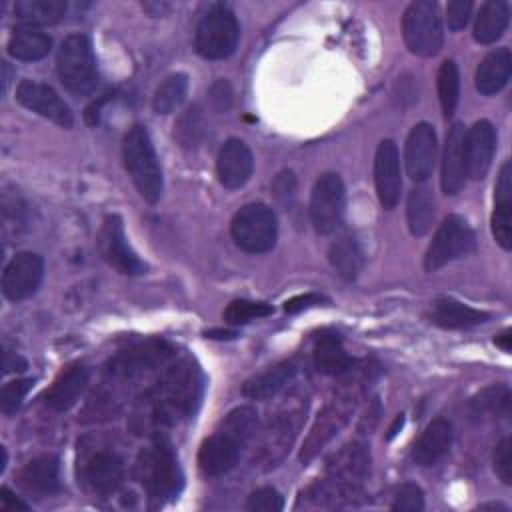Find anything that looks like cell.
I'll list each match as a JSON object with an SVG mask.
<instances>
[{"mask_svg":"<svg viewBox=\"0 0 512 512\" xmlns=\"http://www.w3.org/2000/svg\"><path fill=\"white\" fill-rule=\"evenodd\" d=\"M18 486L36 498L52 496L60 488L58 480V458L52 454L30 460L18 472Z\"/></svg>","mask_w":512,"mask_h":512,"instance_id":"obj_26","label":"cell"},{"mask_svg":"<svg viewBox=\"0 0 512 512\" xmlns=\"http://www.w3.org/2000/svg\"><path fill=\"white\" fill-rule=\"evenodd\" d=\"M134 478L156 506L180 492L182 470L166 436L156 434L152 442L138 452L134 462Z\"/></svg>","mask_w":512,"mask_h":512,"instance_id":"obj_4","label":"cell"},{"mask_svg":"<svg viewBox=\"0 0 512 512\" xmlns=\"http://www.w3.org/2000/svg\"><path fill=\"white\" fill-rule=\"evenodd\" d=\"M216 170H218V180L224 188L236 190L242 188L254 170V158L250 148L238 140V138H228L216 158Z\"/></svg>","mask_w":512,"mask_h":512,"instance_id":"obj_22","label":"cell"},{"mask_svg":"<svg viewBox=\"0 0 512 512\" xmlns=\"http://www.w3.org/2000/svg\"><path fill=\"white\" fill-rule=\"evenodd\" d=\"M188 92V76L182 72L166 76L152 98V108L156 114H170L174 112L186 98Z\"/></svg>","mask_w":512,"mask_h":512,"instance_id":"obj_39","label":"cell"},{"mask_svg":"<svg viewBox=\"0 0 512 512\" xmlns=\"http://www.w3.org/2000/svg\"><path fill=\"white\" fill-rule=\"evenodd\" d=\"M230 234L240 250L250 254H264L274 248L278 238L276 214L268 204H246L234 214Z\"/></svg>","mask_w":512,"mask_h":512,"instance_id":"obj_10","label":"cell"},{"mask_svg":"<svg viewBox=\"0 0 512 512\" xmlns=\"http://www.w3.org/2000/svg\"><path fill=\"white\" fill-rule=\"evenodd\" d=\"M452 444V424L444 418L432 420L412 448V460L418 466L436 464Z\"/></svg>","mask_w":512,"mask_h":512,"instance_id":"obj_29","label":"cell"},{"mask_svg":"<svg viewBox=\"0 0 512 512\" xmlns=\"http://www.w3.org/2000/svg\"><path fill=\"white\" fill-rule=\"evenodd\" d=\"M472 14V2L470 0H452L446 6V18H448V28L450 30H462Z\"/></svg>","mask_w":512,"mask_h":512,"instance_id":"obj_47","label":"cell"},{"mask_svg":"<svg viewBox=\"0 0 512 512\" xmlns=\"http://www.w3.org/2000/svg\"><path fill=\"white\" fill-rule=\"evenodd\" d=\"M274 312V308L266 302H252V300H234L226 306L224 310V320L232 326H240L246 324L250 320L256 318H264L270 316Z\"/></svg>","mask_w":512,"mask_h":512,"instance_id":"obj_42","label":"cell"},{"mask_svg":"<svg viewBox=\"0 0 512 512\" xmlns=\"http://www.w3.org/2000/svg\"><path fill=\"white\" fill-rule=\"evenodd\" d=\"M402 34L412 54L434 56L444 42L438 4L432 0L412 2L402 16Z\"/></svg>","mask_w":512,"mask_h":512,"instance_id":"obj_12","label":"cell"},{"mask_svg":"<svg viewBox=\"0 0 512 512\" xmlns=\"http://www.w3.org/2000/svg\"><path fill=\"white\" fill-rule=\"evenodd\" d=\"M32 384H34L32 378H16L12 382H6L0 390V410H2V414H6V416L14 414L22 406V400L26 398Z\"/></svg>","mask_w":512,"mask_h":512,"instance_id":"obj_43","label":"cell"},{"mask_svg":"<svg viewBox=\"0 0 512 512\" xmlns=\"http://www.w3.org/2000/svg\"><path fill=\"white\" fill-rule=\"evenodd\" d=\"M90 380V370L82 362L68 364L44 392V404L54 412H64L72 408Z\"/></svg>","mask_w":512,"mask_h":512,"instance_id":"obj_24","label":"cell"},{"mask_svg":"<svg viewBox=\"0 0 512 512\" xmlns=\"http://www.w3.org/2000/svg\"><path fill=\"white\" fill-rule=\"evenodd\" d=\"M50 48H52V38L40 28L26 26V24L16 26L8 40L10 56L24 62L42 60L44 56H48Z\"/></svg>","mask_w":512,"mask_h":512,"instance_id":"obj_33","label":"cell"},{"mask_svg":"<svg viewBox=\"0 0 512 512\" xmlns=\"http://www.w3.org/2000/svg\"><path fill=\"white\" fill-rule=\"evenodd\" d=\"M314 366L328 376H344L352 368V358L338 334L324 332L318 336L314 344Z\"/></svg>","mask_w":512,"mask_h":512,"instance_id":"obj_32","label":"cell"},{"mask_svg":"<svg viewBox=\"0 0 512 512\" xmlns=\"http://www.w3.org/2000/svg\"><path fill=\"white\" fill-rule=\"evenodd\" d=\"M210 96H212V102L216 104V108L218 110H222V108H228V104H230V86L224 82V80H220L218 84H214L212 86V90H210Z\"/></svg>","mask_w":512,"mask_h":512,"instance_id":"obj_51","label":"cell"},{"mask_svg":"<svg viewBox=\"0 0 512 512\" xmlns=\"http://www.w3.org/2000/svg\"><path fill=\"white\" fill-rule=\"evenodd\" d=\"M424 508V494L422 488L408 482L404 486H400V490L396 492V498L392 502V510H404V512H418Z\"/></svg>","mask_w":512,"mask_h":512,"instance_id":"obj_46","label":"cell"},{"mask_svg":"<svg viewBox=\"0 0 512 512\" xmlns=\"http://www.w3.org/2000/svg\"><path fill=\"white\" fill-rule=\"evenodd\" d=\"M436 150H438V142H436L434 126H430L428 122L416 124L410 130L404 146L406 172L414 182L428 180V176L434 170Z\"/></svg>","mask_w":512,"mask_h":512,"instance_id":"obj_19","label":"cell"},{"mask_svg":"<svg viewBox=\"0 0 512 512\" xmlns=\"http://www.w3.org/2000/svg\"><path fill=\"white\" fill-rule=\"evenodd\" d=\"M512 168L510 160H506L500 168L496 196H494V212H492V234L496 242L504 248H512Z\"/></svg>","mask_w":512,"mask_h":512,"instance_id":"obj_27","label":"cell"},{"mask_svg":"<svg viewBox=\"0 0 512 512\" xmlns=\"http://www.w3.org/2000/svg\"><path fill=\"white\" fill-rule=\"evenodd\" d=\"M258 432V412L252 406L230 410L198 450V466L206 476H222L232 470L242 448Z\"/></svg>","mask_w":512,"mask_h":512,"instance_id":"obj_3","label":"cell"},{"mask_svg":"<svg viewBox=\"0 0 512 512\" xmlns=\"http://www.w3.org/2000/svg\"><path fill=\"white\" fill-rule=\"evenodd\" d=\"M430 320L448 330H462V328H472L488 320V314L482 310H476L468 304H462L454 298H438L432 304L430 310Z\"/></svg>","mask_w":512,"mask_h":512,"instance_id":"obj_31","label":"cell"},{"mask_svg":"<svg viewBox=\"0 0 512 512\" xmlns=\"http://www.w3.org/2000/svg\"><path fill=\"white\" fill-rule=\"evenodd\" d=\"M436 86H438V100L442 106V114H444V118H450L456 110L458 96H460V74H458V66L454 60L442 62V66L438 70Z\"/></svg>","mask_w":512,"mask_h":512,"instance_id":"obj_40","label":"cell"},{"mask_svg":"<svg viewBox=\"0 0 512 512\" xmlns=\"http://www.w3.org/2000/svg\"><path fill=\"white\" fill-rule=\"evenodd\" d=\"M56 72L64 88L76 96H86L96 88V58L84 34H70L62 40L56 54Z\"/></svg>","mask_w":512,"mask_h":512,"instance_id":"obj_8","label":"cell"},{"mask_svg":"<svg viewBox=\"0 0 512 512\" xmlns=\"http://www.w3.org/2000/svg\"><path fill=\"white\" fill-rule=\"evenodd\" d=\"M370 450L364 442L352 440L340 446L326 460V476L342 482L360 484L370 474Z\"/></svg>","mask_w":512,"mask_h":512,"instance_id":"obj_23","label":"cell"},{"mask_svg":"<svg viewBox=\"0 0 512 512\" xmlns=\"http://www.w3.org/2000/svg\"><path fill=\"white\" fill-rule=\"evenodd\" d=\"M510 388L506 384H492L482 388L470 400V412L478 420H498L510 416Z\"/></svg>","mask_w":512,"mask_h":512,"instance_id":"obj_36","label":"cell"},{"mask_svg":"<svg viewBox=\"0 0 512 512\" xmlns=\"http://www.w3.org/2000/svg\"><path fill=\"white\" fill-rule=\"evenodd\" d=\"M0 452H2V460H0V472H4V468H6V448H0Z\"/></svg>","mask_w":512,"mask_h":512,"instance_id":"obj_57","label":"cell"},{"mask_svg":"<svg viewBox=\"0 0 512 512\" xmlns=\"http://www.w3.org/2000/svg\"><path fill=\"white\" fill-rule=\"evenodd\" d=\"M204 392V378L196 362L182 358L164 368L144 392L142 418L154 426H172L192 416Z\"/></svg>","mask_w":512,"mask_h":512,"instance_id":"obj_2","label":"cell"},{"mask_svg":"<svg viewBox=\"0 0 512 512\" xmlns=\"http://www.w3.org/2000/svg\"><path fill=\"white\" fill-rule=\"evenodd\" d=\"M496 150V130L488 120L474 122L464 136V152H466V174L472 180H482L494 158Z\"/></svg>","mask_w":512,"mask_h":512,"instance_id":"obj_21","label":"cell"},{"mask_svg":"<svg viewBox=\"0 0 512 512\" xmlns=\"http://www.w3.org/2000/svg\"><path fill=\"white\" fill-rule=\"evenodd\" d=\"M368 500L360 484L324 478L304 488L294 504V510H344L358 508Z\"/></svg>","mask_w":512,"mask_h":512,"instance_id":"obj_14","label":"cell"},{"mask_svg":"<svg viewBox=\"0 0 512 512\" xmlns=\"http://www.w3.org/2000/svg\"><path fill=\"white\" fill-rule=\"evenodd\" d=\"M402 420H404V418H402V414H400V416H398V418H396V422H394V426H392V428H390V434H388V438H392V436H394V434H396V428H398V426H402Z\"/></svg>","mask_w":512,"mask_h":512,"instance_id":"obj_56","label":"cell"},{"mask_svg":"<svg viewBox=\"0 0 512 512\" xmlns=\"http://www.w3.org/2000/svg\"><path fill=\"white\" fill-rule=\"evenodd\" d=\"M124 458L110 446H84L78 460L80 482L98 496L114 494L124 482Z\"/></svg>","mask_w":512,"mask_h":512,"instance_id":"obj_11","label":"cell"},{"mask_svg":"<svg viewBox=\"0 0 512 512\" xmlns=\"http://www.w3.org/2000/svg\"><path fill=\"white\" fill-rule=\"evenodd\" d=\"M512 72V54L508 48H496L484 56V60L476 68V90L484 96H492L500 92Z\"/></svg>","mask_w":512,"mask_h":512,"instance_id":"obj_30","label":"cell"},{"mask_svg":"<svg viewBox=\"0 0 512 512\" xmlns=\"http://www.w3.org/2000/svg\"><path fill=\"white\" fill-rule=\"evenodd\" d=\"M240 38V26L226 4H212L196 26V52L206 60H224L234 54Z\"/></svg>","mask_w":512,"mask_h":512,"instance_id":"obj_9","label":"cell"},{"mask_svg":"<svg viewBox=\"0 0 512 512\" xmlns=\"http://www.w3.org/2000/svg\"><path fill=\"white\" fill-rule=\"evenodd\" d=\"M16 100L24 108L52 120L54 124H58L62 128H70L74 124L68 104L56 94V90L52 86H48L44 82L22 80L16 86Z\"/></svg>","mask_w":512,"mask_h":512,"instance_id":"obj_18","label":"cell"},{"mask_svg":"<svg viewBox=\"0 0 512 512\" xmlns=\"http://www.w3.org/2000/svg\"><path fill=\"white\" fill-rule=\"evenodd\" d=\"M464 126L452 124L446 134L444 154H442V174L440 184L446 194H458L468 178L466 174V152H464Z\"/></svg>","mask_w":512,"mask_h":512,"instance_id":"obj_25","label":"cell"},{"mask_svg":"<svg viewBox=\"0 0 512 512\" xmlns=\"http://www.w3.org/2000/svg\"><path fill=\"white\" fill-rule=\"evenodd\" d=\"M170 358H174V348L164 340H146L120 350L106 362L100 382L102 386L98 394H94L86 412L92 414V420L114 414L124 402L126 392L132 390L140 378L168 364Z\"/></svg>","mask_w":512,"mask_h":512,"instance_id":"obj_1","label":"cell"},{"mask_svg":"<svg viewBox=\"0 0 512 512\" xmlns=\"http://www.w3.org/2000/svg\"><path fill=\"white\" fill-rule=\"evenodd\" d=\"M122 160L130 180L134 182L140 196L154 204L162 196V168L150 140V134L144 126H132L122 142Z\"/></svg>","mask_w":512,"mask_h":512,"instance_id":"obj_6","label":"cell"},{"mask_svg":"<svg viewBox=\"0 0 512 512\" xmlns=\"http://www.w3.org/2000/svg\"><path fill=\"white\" fill-rule=\"evenodd\" d=\"M364 382H366V374L362 378L344 382L346 386L340 390V394L324 404V408L318 412L308 436L304 438V444L300 450L302 464H308L344 428V424L350 420V416L358 404Z\"/></svg>","mask_w":512,"mask_h":512,"instance_id":"obj_7","label":"cell"},{"mask_svg":"<svg viewBox=\"0 0 512 512\" xmlns=\"http://www.w3.org/2000/svg\"><path fill=\"white\" fill-rule=\"evenodd\" d=\"M306 410L308 398L294 394L268 418L252 454L254 466L270 470L290 452L306 420Z\"/></svg>","mask_w":512,"mask_h":512,"instance_id":"obj_5","label":"cell"},{"mask_svg":"<svg viewBox=\"0 0 512 512\" xmlns=\"http://www.w3.org/2000/svg\"><path fill=\"white\" fill-rule=\"evenodd\" d=\"M328 260L336 274L344 280H354L362 272L364 254L358 240L352 234H340L328 250Z\"/></svg>","mask_w":512,"mask_h":512,"instance_id":"obj_34","label":"cell"},{"mask_svg":"<svg viewBox=\"0 0 512 512\" xmlns=\"http://www.w3.org/2000/svg\"><path fill=\"white\" fill-rule=\"evenodd\" d=\"M378 418H380V402H378V398H372V402L366 406L364 416L358 422V432L370 434L374 430V426L378 424Z\"/></svg>","mask_w":512,"mask_h":512,"instance_id":"obj_49","label":"cell"},{"mask_svg":"<svg viewBox=\"0 0 512 512\" xmlns=\"http://www.w3.org/2000/svg\"><path fill=\"white\" fill-rule=\"evenodd\" d=\"M96 246L102 260L116 272L124 276H140L146 272V264L138 258V254L130 248L126 240L124 224L118 214H108L104 218L96 238Z\"/></svg>","mask_w":512,"mask_h":512,"instance_id":"obj_16","label":"cell"},{"mask_svg":"<svg viewBox=\"0 0 512 512\" xmlns=\"http://www.w3.org/2000/svg\"><path fill=\"white\" fill-rule=\"evenodd\" d=\"M492 462H494V472L496 476L504 482V484H512V440L508 436H504L492 454Z\"/></svg>","mask_w":512,"mask_h":512,"instance_id":"obj_45","label":"cell"},{"mask_svg":"<svg viewBox=\"0 0 512 512\" xmlns=\"http://www.w3.org/2000/svg\"><path fill=\"white\" fill-rule=\"evenodd\" d=\"M2 368H4V374L8 372H22L28 368L26 360L16 354V352H10V350H4V360H2Z\"/></svg>","mask_w":512,"mask_h":512,"instance_id":"obj_52","label":"cell"},{"mask_svg":"<svg viewBox=\"0 0 512 512\" xmlns=\"http://www.w3.org/2000/svg\"><path fill=\"white\" fill-rule=\"evenodd\" d=\"M282 508H284V500L280 492L270 486H262L254 490L246 502V510L250 512H280Z\"/></svg>","mask_w":512,"mask_h":512,"instance_id":"obj_44","label":"cell"},{"mask_svg":"<svg viewBox=\"0 0 512 512\" xmlns=\"http://www.w3.org/2000/svg\"><path fill=\"white\" fill-rule=\"evenodd\" d=\"M344 206H346V192L344 182L338 174L326 172L322 174L310 196V218L314 228L320 234L334 232L344 218Z\"/></svg>","mask_w":512,"mask_h":512,"instance_id":"obj_15","label":"cell"},{"mask_svg":"<svg viewBox=\"0 0 512 512\" xmlns=\"http://www.w3.org/2000/svg\"><path fill=\"white\" fill-rule=\"evenodd\" d=\"M206 134V124L196 106L188 108L176 122L174 126V138L184 146V148H196Z\"/></svg>","mask_w":512,"mask_h":512,"instance_id":"obj_41","label":"cell"},{"mask_svg":"<svg viewBox=\"0 0 512 512\" xmlns=\"http://www.w3.org/2000/svg\"><path fill=\"white\" fill-rule=\"evenodd\" d=\"M322 302H326L324 296L314 294V292H308V294H300V296H294V298L286 300V302H284V310H286L288 314H298V312H302V310H306V308H312V306H318V304H322Z\"/></svg>","mask_w":512,"mask_h":512,"instance_id":"obj_48","label":"cell"},{"mask_svg":"<svg viewBox=\"0 0 512 512\" xmlns=\"http://www.w3.org/2000/svg\"><path fill=\"white\" fill-rule=\"evenodd\" d=\"M298 366L294 360H282L264 372L248 378L242 386V394L250 400H268L282 392L296 376Z\"/></svg>","mask_w":512,"mask_h":512,"instance_id":"obj_28","label":"cell"},{"mask_svg":"<svg viewBox=\"0 0 512 512\" xmlns=\"http://www.w3.org/2000/svg\"><path fill=\"white\" fill-rule=\"evenodd\" d=\"M154 6H156V8H158V16H160V14H162V12H164V10H168V8H170V6H168V4H154ZM144 8H146V10H152V6H150V4H148V2H146V4H144Z\"/></svg>","mask_w":512,"mask_h":512,"instance_id":"obj_55","label":"cell"},{"mask_svg":"<svg viewBox=\"0 0 512 512\" xmlns=\"http://www.w3.org/2000/svg\"><path fill=\"white\" fill-rule=\"evenodd\" d=\"M436 208H434V196L430 188L426 186H416L408 194V204H406V218H408V228L414 236H424L432 224H434Z\"/></svg>","mask_w":512,"mask_h":512,"instance_id":"obj_38","label":"cell"},{"mask_svg":"<svg viewBox=\"0 0 512 512\" xmlns=\"http://www.w3.org/2000/svg\"><path fill=\"white\" fill-rule=\"evenodd\" d=\"M44 276V260L34 252H18L2 272V294L12 302H22L36 294Z\"/></svg>","mask_w":512,"mask_h":512,"instance_id":"obj_17","label":"cell"},{"mask_svg":"<svg viewBox=\"0 0 512 512\" xmlns=\"http://www.w3.org/2000/svg\"><path fill=\"white\" fill-rule=\"evenodd\" d=\"M478 508H480V510L492 508V510H502V512H506V510H508L504 504H494V502H490V504H482V506H478Z\"/></svg>","mask_w":512,"mask_h":512,"instance_id":"obj_54","label":"cell"},{"mask_svg":"<svg viewBox=\"0 0 512 512\" xmlns=\"http://www.w3.org/2000/svg\"><path fill=\"white\" fill-rule=\"evenodd\" d=\"M374 182L380 204L386 210H392L402 192V176H400V154L392 140H382L378 144L374 156Z\"/></svg>","mask_w":512,"mask_h":512,"instance_id":"obj_20","label":"cell"},{"mask_svg":"<svg viewBox=\"0 0 512 512\" xmlns=\"http://www.w3.org/2000/svg\"><path fill=\"white\" fill-rule=\"evenodd\" d=\"M508 18H510V8L506 2H502V0L484 2L476 16L474 40L480 44L496 42L504 34V30L508 26Z\"/></svg>","mask_w":512,"mask_h":512,"instance_id":"obj_35","label":"cell"},{"mask_svg":"<svg viewBox=\"0 0 512 512\" xmlns=\"http://www.w3.org/2000/svg\"><path fill=\"white\" fill-rule=\"evenodd\" d=\"M0 508L4 512H14V510H28V504L22 502L20 498H16L10 488L2 486V490H0Z\"/></svg>","mask_w":512,"mask_h":512,"instance_id":"obj_50","label":"cell"},{"mask_svg":"<svg viewBox=\"0 0 512 512\" xmlns=\"http://www.w3.org/2000/svg\"><path fill=\"white\" fill-rule=\"evenodd\" d=\"M476 248V236L470 224L458 216L450 214L444 218V222L438 226L426 256H424V268L426 272H436L448 262H454L458 258L468 256Z\"/></svg>","mask_w":512,"mask_h":512,"instance_id":"obj_13","label":"cell"},{"mask_svg":"<svg viewBox=\"0 0 512 512\" xmlns=\"http://www.w3.org/2000/svg\"><path fill=\"white\" fill-rule=\"evenodd\" d=\"M66 14L64 0H18L14 4V16L26 26H48L62 20Z\"/></svg>","mask_w":512,"mask_h":512,"instance_id":"obj_37","label":"cell"},{"mask_svg":"<svg viewBox=\"0 0 512 512\" xmlns=\"http://www.w3.org/2000/svg\"><path fill=\"white\" fill-rule=\"evenodd\" d=\"M510 340H512V336H510V330H502V332H500V334L494 338L496 346H500L504 352H510V348H512Z\"/></svg>","mask_w":512,"mask_h":512,"instance_id":"obj_53","label":"cell"}]
</instances>
